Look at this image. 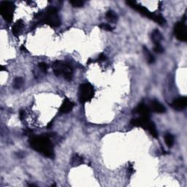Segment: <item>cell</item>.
I'll return each instance as SVG.
<instances>
[{"label": "cell", "instance_id": "cell-1", "mask_svg": "<svg viewBox=\"0 0 187 187\" xmlns=\"http://www.w3.org/2000/svg\"><path fill=\"white\" fill-rule=\"evenodd\" d=\"M29 144L34 150L38 151L46 157L54 158V151L48 136H32L29 138Z\"/></svg>", "mask_w": 187, "mask_h": 187}, {"label": "cell", "instance_id": "cell-2", "mask_svg": "<svg viewBox=\"0 0 187 187\" xmlns=\"http://www.w3.org/2000/svg\"><path fill=\"white\" fill-rule=\"evenodd\" d=\"M35 18L39 19L41 23L48 24L52 27H58L61 25V21L57 15V10L55 8H48L45 12H39L35 15Z\"/></svg>", "mask_w": 187, "mask_h": 187}, {"label": "cell", "instance_id": "cell-3", "mask_svg": "<svg viewBox=\"0 0 187 187\" xmlns=\"http://www.w3.org/2000/svg\"><path fill=\"white\" fill-rule=\"evenodd\" d=\"M127 4H128L130 8H133L134 10H137L138 13L143 15V16L148 18H150L151 20H153V21L157 22V23H159V25H164V24H165L166 21L162 15L159 14L152 13L151 12H150V11H149L146 8H145V7L142 5H140V4H138L136 2L128 1L127 2Z\"/></svg>", "mask_w": 187, "mask_h": 187}, {"label": "cell", "instance_id": "cell-4", "mask_svg": "<svg viewBox=\"0 0 187 187\" xmlns=\"http://www.w3.org/2000/svg\"><path fill=\"white\" fill-rule=\"evenodd\" d=\"M130 124L134 127H143V128L146 129L149 132V133L153 136L154 138H158V132L156 126L153 123L150 121L149 118H134L130 122Z\"/></svg>", "mask_w": 187, "mask_h": 187}, {"label": "cell", "instance_id": "cell-5", "mask_svg": "<svg viewBox=\"0 0 187 187\" xmlns=\"http://www.w3.org/2000/svg\"><path fill=\"white\" fill-rule=\"evenodd\" d=\"M53 70L56 76L62 75L66 80L71 81L72 77V69L67 63L61 61H56L52 65Z\"/></svg>", "mask_w": 187, "mask_h": 187}, {"label": "cell", "instance_id": "cell-6", "mask_svg": "<svg viewBox=\"0 0 187 187\" xmlns=\"http://www.w3.org/2000/svg\"><path fill=\"white\" fill-rule=\"evenodd\" d=\"M94 88L89 83H85L79 88V100L81 103L90 102L94 96Z\"/></svg>", "mask_w": 187, "mask_h": 187}, {"label": "cell", "instance_id": "cell-7", "mask_svg": "<svg viewBox=\"0 0 187 187\" xmlns=\"http://www.w3.org/2000/svg\"><path fill=\"white\" fill-rule=\"evenodd\" d=\"M15 10V4L12 2L4 1L0 4V13L4 19L8 22L13 21V14Z\"/></svg>", "mask_w": 187, "mask_h": 187}, {"label": "cell", "instance_id": "cell-8", "mask_svg": "<svg viewBox=\"0 0 187 187\" xmlns=\"http://www.w3.org/2000/svg\"><path fill=\"white\" fill-rule=\"evenodd\" d=\"M174 32L175 37L180 41L186 42L187 40L186 26L184 21H180L176 23L174 27Z\"/></svg>", "mask_w": 187, "mask_h": 187}, {"label": "cell", "instance_id": "cell-9", "mask_svg": "<svg viewBox=\"0 0 187 187\" xmlns=\"http://www.w3.org/2000/svg\"><path fill=\"white\" fill-rule=\"evenodd\" d=\"M187 98L186 96H181L173 101L172 103V107L177 111H182L186 107Z\"/></svg>", "mask_w": 187, "mask_h": 187}, {"label": "cell", "instance_id": "cell-10", "mask_svg": "<svg viewBox=\"0 0 187 187\" xmlns=\"http://www.w3.org/2000/svg\"><path fill=\"white\" fill-rule=\"evenodd\" d=\"M135 113L139 114L141 117L149 118L150 116V108L143 103H141L135 109Z\"/></svg>", "mask_w": 187, "mask_h": 187}, {"label": "cell", "instance_id": "cell-11", "mask_svg": "<svg viewBox=\"0 0 187 187\" xmlns=\"http://www.w3.org/2000/svg\"><path fill=\"white\" fill-rule=\"evenodd\" d=\"M74 106L75 104L72 101L68 100V99H65V100H64L62 105H61L60 108H59V112H60L61 113L64 114L68 113L72 111Z\"/></svg>", "mask_w": 187, "mask_h": 187}, {"label": "cell", "instance_id": "cell-12", "mask_svg": "<svg viewBox=\"0 0 187 187\" xmlns=\"http://www.w3.org/2000/svg\"><path fill=\"white\" fill-rule=\"evenodd\" d=\"M150 108L153 112L157 113H163L165 112V107L157 100H153L150 103Z\"/></svg>", "mask_w": 187, "mask_h": 187}, {"label": "cell", "instance_id": "cell-13", "mask_svg": "<svg viewBox=\"0 0 187 187\" xmlns=\"http://www.w3.org/2000/svg\"><path fill=\"white\" fill-rule=\"evenodd\" d=\"M23 22L22 20H18V21H17L15 22V23L13 25V29H12V31H13V34L15 35V36H18V35H19L20 33L21 32L22 29H23Z\"/></svg>", "mask_w": 187, "mask_h": 187}, {"label": "cell", "instance_id": "cell-14", "mask_svg": "<svg viewBox=\"0 0 187 187\" xmlns=\"http://www.w3.org/2000/svg\"><path fill=\"white\" fill-rule=\"evenodd\" d=\"M162 39H163V37H162V34L159 30L155 29L153 31L152 34H151V40L153 41L154 45L160 44V42L162 40Z\"/></svg>", "mask_w": 187, "mask_h": 187}, {"label": "cell", "instance_id": "cell-15", "mask_svg": "<svg viewBox=\"0 0 187 187\" xmlns=\"http://www.w3.org/2000/svg\"><path fill=\"white\" fill-rule=\"evenodd\" d=\"M83 163V157H80L79 155L75 154L72 157V159H71L72 166L77 167V166L81 165V164H82Z\"/></svg>", "mask_w": 187, "mask_h": 187}, {"label": "cell", "instance_id": "cell-16", "mask_svg": "<svg viewBox=\"0 0 187 187\" xmlns=\"http://www.w3.org/2000/svg\"><path fill=\"white\" fill-rule=\"evenodd\" d=\"M143 53H144L145 57H146V60L148 61V63L153 64L154 62L155 61L154 56H153L152 54L150 52V50H149L146 47H143Z\"/></svg>", "mask_w": 187, "mask_h": 187}, {"label": "cell", "instance_id": "cell-17", "mask_svg": "<svg viewBox=\"0 0 187 187\" xmlns=\"http://www.w3.org/2000/svg\"><path fill=\"white\" fill-rule=\"evenodd\" d=\"M106 18L108 21L111 22V23H115L118 20V15H116L115 12L112 10H109L108 12L106 13Z\"/></svg>", "mask_w": 187, "mask_h": 187}, {"label": "cell", "instance_id": "cell-18", "mask_svg": "<svg viewBox=\"0 0 187 187\" xmlns=\"http://www.w3.org/2000/svg\"><path fill=\"white\" fill-rule=\"evenodd\" d=\"M164 141L169 148H171L174 144V137L171 134H167L164 137Z\"/></svg>", "mask_w": 187, "mask_h": 187}, {"label": "cell", "instance_id": "cell-19", "mask_svg": "<svg viewBox=\"0 0 187 187\" xmlns=\"http://www.w3.org/2000/svg\"><path fill=\"white\" fill-rule=\"evenodd\" d=\"M23 83V79L22 78H20V77H18L13 81V87L15 89H19L22 86Z\"/></svg>", "mask_w": 187, "mask_h": 187}, {"label": "cell", "instance_id": "cell-20", "mask_svg": "<svg viewBox=\"0 0 187 187\" xmlns=\"http://www.w3.org/2000/svg\"><path fill=\"white\" fill-rule=\"evenodd\" d=\"M70 3L72 4L74 8H81L84 4V2L79 1V0H74V1H70Z\"/></svg>", "mask_w": 187, "mask_h": 187}, {"label": "cell", "instance_id": "cell-21", "mask_svg": "<svg viewBox=\"0 0 187 187\" xmlns=\"http://www.w3.org/2000/svg\"><path fill=\"white\" fill-rule=\"evenodd\" d=\"M100 28L102 29V30L105 31H107V32H111V31L113 30V27L110 25V24H107V23H101L100 25Z\"/></svg>", "mask_w": 187, "mask_h": 187}, {"label": "cell", "instance_id": "cell-22", "mask_svg": "<svg viewBox=\"0 0 187 187\" xmlns=\"http://www.w3.org/2000/svg\"><path fill=\"white\" fill-rule=\"evenodd\" d=\"M153 50L156 53H158V54H162V53L164 52V48H162L161 44H156V45H154Z\"/></svg>", "mask_w": 187, "mask_h": 187}, {"label": "cell", "instance_id": "cell-23", "mask_svg": "<svg viewBox=\"0 0 187 187\" xmlns=\"http://www.w3.org/2000/svg\"><path fill=\"white\" fill-rule=\"evenodd\" d=\"M39 69H40L43 72H47L48 69V66L46 63H44V62L39 63Z\"/></svg>", "mask_w": 187, "mask_h": 187}, {"label": "cell", "instance_id": "cell-24", "mask_svg": "<svg viewBox=\"0 0 187 187\" xmlns=\"http://www.w3.org/2000/svg\"><path fill=\"white\" fill-rule=\"evenodd\" d=\"M107 59V57L104 54H101L100 56H99V57L97 58V61H100V62H101V61H104Z\"/></svg>", "mask_w": 187, "mask_h": 187}, {"label": "cell", "instance_id": "cell-25", "mask_svg": "<svg viewBox=\"0 0 187 187\" xmlns=\"http://www.w3.org/2000/svg\"><path fill=\"white\" fill-rule=\"evenodd\" d=\"M19 116H20V119H21V120H23V118H24V117H25V111H23V110H22V111H20Z\"/></svg>", "mask_w": 187, "mask_h": 187}, {"label": "cell", "instance_id": "cell-26", "mask_svg": "<svg viewBox=\"0 0 187 187\" xmlns=\"http://www.w3.org/2000/svg\"><path fill=\"white\" fill-rule=\"evenodd\" d=\"M128 171H129V173H130V174H132V173H133V172H134V168H133V165H132V164H130V165L129 166Z\"/></svg>", "mask_w": 187, "mask_h": 187}, {"label": "cell", "instance_id": "cell-27", "mask_svg": "<svg viewBox=\"0 0 187 187\" xmlns=\"http://www.w3.org/2000/svg\"><path fill=\"white\" fill-rule=\"evenodd\" d=\"M21 50H22V51H23V52H27V50H26V48H25V46H23V45H21Z\"/></svg>", "mask_w": 187, "mask_h": 187}, {"label": "cell", "instance_id": "cell-28", "mask_svg": "<svg viewBox=\"0 0 187 187\" xmlns=\"http://www.w3.org/2000/svg\"><path fill=\"white\" fill-rule=\"evenodd\" d=\"M1 70L2 71H6V68L4 67V66H2L1 67Z\"/></svg>", "mask_w": 187, "mask_h": 187}]
</instances>
